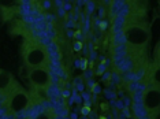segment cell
<instances>
[{
	"instance_id": "30bf717a",
	"label": "cell",
	"mask_w": 160,
	"mask_h": 119,
	"mask_svg": "<svg viewBox=\"0 0 160 119\" xmlns=\"http://www.w3.org/2000/svg\"><path fill=\"white\" fill-rule=\"evenodd\" d=\"M131 103H142V93H140V92H133Z\"/></svg>"
},
{
	"instance_id": "4316f807",
	"label": "cell",
	"mask_w": 160,
	"mask_h": 119,
	"mask_svg": "<svg viewBox=\"0 0 160 119\" xmlns=\"http://www.w3.org/2000/svg\"><path fill=\"white\" fill-rule=\"evenodd\" d=\"M103 2H104L105 4H111V0H103Z\"/></svg>"
},
{
	"instance_id": "7c38bea8",
	"label": "cell",
	"mask_w": 160,
	"mask_h": 119,
	"mask_svg": "<svg viewBox=\"0 0 160 119\" xmlns=\"http://www.w3.org/2000/svg\"><path fill=\"white\" fill-rule=\"evenodd\" d=\"M97 27H100L101 30H105L107 27H108V21H100V23Z\"/></svg>"
},
{
	"instance_id": "5b68a950",
	"label": "cell",
	"mask_w": 160,
	"mask_h": 119,
	"mask_svg": "<svg viewBox=\"0 0 160 119\" xmlns=\"http://www.w3.org/2000/svg\"><path fill=\"white\" fill-rule=\"evenodd\" d=\"M131 107H133V115L136 119H142L149 117V112H148V110L145 108L142 103H133Z\"/></svg>"
},
{
	"instance_id": "484cf974",
	"label": "cell",
	"mask_w": 160,
	"mask_h": 119,
	"mask_svg": "<svg viewBox=\"0 0 160 119\" xmlns=\"http://www.w3.org/2000/svg\"><path fill=\"white\" fill-rule=\"evenodd\" d=\"M56 5H58V7H62V4H63V2H62V0H56Z\"/></svg>"
},
{
	"instance_id": "cb8c5ba5",
	"label": "cell",
	"mask_w": 160,
	"mask_h": 119,
	"mask_svg": "<svg viewBox=\"0 0 160 119\" xmlns=\"http://www.w3.org/2000/svg\"><path fill=\"white\" fill-rule=\"evenodd\" d=\"M82 99L84 100H89V99H91V95H89V93H82Z\"/></svg>"
},
{
	"instance_id": "7402d4cb",
	"label": "cell",
	"mask_w": 160,
	"mask_h": 119,
	"mask_svg": "<svg viewBox=\"0 0 160 119\" xmlns=\"http://www.w3.org/2000/svg\"><path fill=\"white\" fill-rule=\"evenodd\" d=\"M109 78H111V73H104V74H103V79H104V81L105 79L109 81Z\"/></svg>"
},
{
	"instance_id": "5bb4252c",
	"label": "cell",
	"mask_w": 160,
	"mask_h": 119,
	"mask_svg": "<svg viewBox=\"0 0 160 119\" xmlns=\"http://www.w3.org/2000/svg\"><path fill=\"white\" fill-rule=\"evenodd\" d=\"M86 5H88V13H89V14H91V13H92V11H93V10H94V3H93V2H92V0H91V2H89V3H88V4H86Z\"/></svg>"
},
{
	"instance_id": "e0dca14e",
	"label": "cell",
	"mask_w": 160,
	"mask_h": 119,
	"mask_svg": "<svg viewBox=\"0 0 160 119\" xmlns=\"http://www.w3.org/2000/svg\"><path fill=\"white\" fill-rule=\"evenodd\" d=\"M51 2H49V0H44L43 2V7L45 8V10H48V8H51Z\"/></svg>"
},
{
	"instance_id": "d4e9b609",
	"label": "cell",
	"mask_w": 160,
	"mask_h": 119,
	"mask_svg": "<svg viewBox=\"0 0 160 119\" xmlns=\"http://www.w3.org/2000/svg\"><path fill=\"white\" fill-rule=\"evenodd\" d=\"M100 90H101V89H100L99 85H94V86H93V92H94V93H99Z\"/></svg>"
},
{
	"instance_id": "ba28073f",
	"label": "cell",
	"mask_w": 160,
	"mask_h": 119,
	"mask_svg": "<svg viewBox=\"0 0 160 119\" xmlns=\"http://www.w3.org/2000/svg\"><path fill=\"white\" fill-rule=\"evenodd\" d=\"M112 26L118 27V29H126V26H127V18H125V16H112Z\"/></svg>"
},
{
	"instance_id": "52a82bcc",
	"label": "cell",
	"mask_w": 160,
	"mask_h": 119,
	"mask_svg": "<svg viewBox=\"0 0 160 119\" xmlns=\"http://www.w3.org/2000/svg\"><path fill=\"white\" fill-rule=\"evenodd\" d=\"M11 81H12V77H11L10 73L4 71V70H0V90L5 89Z\"/></svg>"
},
{
	"instance_id": "2e32d148",
	"label": "cell",
	"mask_w": 160,
	"mask_h": 119,
	"mask_svg": "<svg viewBox=\"0 0 160 119\" xmlns=\"http://www.w3.org/2000/svg\"><path fill=\"white\" fill-rule=\"evenodd\" d=\"M86 64H88V60H86V59H82V60H81V63H80V69L86 70Z\"/></svg>"
},
{
	"instance_id": "277c9868",
	"label": "cell",
	"mask_w": 160,
	"mask_h": 119,
	"mask_svg": "<svg viewBox=\"0 0 160 119\" xmlns=\"http://www.w3.org/2000/svg\"><path fill=\"white\" fill-rule=\"evenodd\" d=\"M29 79H30V85H33V86L47 89V86L49 85L48 67H34V69H30Z\"/></svg>"
},
{
	"instance_id": "9a60e30c",
	"label": "cell",
	"mask_w": 160,
	"mask_h": 119,
	"mask_svg": "<svg viewBox=\"0 0 160 119\" xmlns=\"http://www.w3.org/2000/svg\"><path fill=\"white\" fill-rule=\"evenodd\" d=\"M82 47H84V45H82V42H81V41H77L74 44V49L75 51H81V49H82Z\"/></svg>"
},
{
	"instance_id": "9c48e42d",
	"label": "cell",
	"mask_w": 160,
	"mask_h": 119,
	"mask_svg": "<svg viewBox=\"0 0 160 119\" xmlns=\"http://www.w3.org/2000/svg\"><path fill=\"white\" fill-rule=\"evenodd\" d=\"M45 34L48 38H51L52 41H55L56 37H58V32H56L53 23H47V29H45Z\"/></svg>"
},
{
	"instance_id": "44dd1931",
	"label": "cell",
	"mask_w": 160,
	"mask_h": 119,
	"mask_svg": "<svg viewBox=\"0 0 160 119\" xmlns=\"http://www.w3.org/2000/svg\"><path fill=\"white\" fill-rule=\"evenodd\" d=\"M91 112V107H84L82 108V115H88Z\"/></svg>"
},
{
	"instance_id": "3957f363",
	"label": "cell",
	"mask_w": 160,
	"mask_h": 119,
	"mask_svg": "<svg viewBox=\"0 0 160 119\" xmlns=\"http://www.w3.org/2000/svg\"><path fill=\"white\" fill-rule=\"evenodd\" d=\"M5 106L8 107L10 112H12V114L19 111H25L27 108V106H29V96L23 90V88H21L14 95H11L8 101L5 103Z\"/></svg>"
},
{
	"instance_id": "6da1fadb",
	"label": "cell",
	"mask_w": 160,
	"mask_h": 119,
	"mask_svg": "<svg viewBox=\"0 0 160 119\" xmlns=\"http://www.w3.org/2000/svg\"><path fill=\"white\" fill-rule=\"evenodd\" d=\"M22 55H23L25 63L29 69L34 67H47L48 64V53L47 49L37 37H29L25 38V42L22 45Z\"/></svg>"
},
{
	"instance_id": "8fae6325",
	"label": "cell",
	"mask_w": 160,
	"mask_h": 119,
	"mask_svg": "<svg viewBox=\"0 0 160 119\" xmlns=\"http://www.w3.org/2000/svg\"><path fill=\"white\" fill-rule=\"evenodd\" d=\"M55 15H52V14H47V15H44V21H45V23H53V21H55Z\"/></svg>"
},
{
	"instance_id": "d6986e66",
	"label": "cell",
	"mask_w": 160,
	"mask_h": 119,
	"mask_svg": "<svg viewBox=\"0 0 160 119\" xmlns=\"http://www.w3.org/2000/svg\"><path fill=\"white\" fill-rule=\"evenodd\" d=\"M123 104H125V107L131 106V99H130V97H126L125 100H123Z\"/></svg>"
},
{
	"instance_id": "83f0119b",
	"label": "cell",
	"mask_w": 160,
	"mask_h": 119,
	"mask_svg": "<svg viewBox=\"0 0 160 119\" xmlns=\"http://www.w3.org/2000/svg\"><path fill=\"white\" fill-rule=\"evenodd\" d=\"M71 119H77V115H75V114H71Z\"/></svg>"
},
{
	"instance_id": "603a6c76",
	"label": "cell",
	"mask_w": 160,
	"mask_h": 119,
	"mask_svg": "<svg viewBox=\"0 0 160 119\" xmlns=\"http://www.w3.org/2000/svg\"><path fill=\"white\" fill-rule=\"evenodd\" d=\"M64 14H66V10H64L63 7H59V15H60V16H64Z\"/></svg>"
},
{
	"instance_id": "ffe728a7",
	"label": "cell",
	"mask_w": 160,
	"mask_h": 119,
	"mask_svg": "<svg viewBox=\"0 0 160 119\" xmlns=\"http://www.w3.org/2000/svg\"><path fill=\"white\" fill-rule=\"evenodd\" d=\"M116 107H118L119 110H123V108H125V104H123L122 100H118V101H116Z\"/></svg>"
},
{
	"instance_id": "ac0fdd59",
	"label": "cell",
	"mask_w": 160,
	"mask_h": 119,
	"mask_svg": "<svg viewBox=\"0 0 160 119\" xmlns=\"http://www.w3.org/2000/svg\"><path fill=\"white\" fill-rule=\"evenodd\" d=\"M122 111H123V114H125V117H126V118H131V112L127 110V107H125V108H123Z\"/></svg>"
},
{
	"instance_id": "4fadbf2b",
	"label": "cell",
	"mask_w": 160,
	"mask_h": 119,
	"mask_svg": "<svg viewBox=\"0 0 160 119\" xmlns=\"http://www.w3.org/2000/svg\"><path fill=\"white\" fill-rule=\"evenodd\" d=\"M34 119H49V115L47 114V111L45 112H43V114H40V115H37Z\"/></svg>"
},
{
	"instance_id": "7a4b0ae2",
	"label": "cell",
	"mask_w": 160,
	"mask_h": 119,
	"mask_svg": "<svg viewBox=\"0 0 160 119\" xmlns=\"http://www.w3.org/2000/svg\"><path fill=\"white\" fill-rule=\"evenodd\" d=\"M142 104L148 110L151 118L158 119L159 114V104H160V92H159V82H148L147 90L142 93Z\"/></svg>"
},
{
	"instance_id": "8992f818",
	"label": "cell",
	"mask_w": 160,
	"mask_h": 119,
	"mask_svg": "<svg viewBox=\"0 0 160 119\" xmlns=\"http://www.w3.org/2000/svg\"><path fill=\"white\" fill-rule=\"evenodd\" d=\"M112 42H114V45L127 44V40H126L125 30H119V32L112 33Z\"/></svg>"
}]
</instances>
